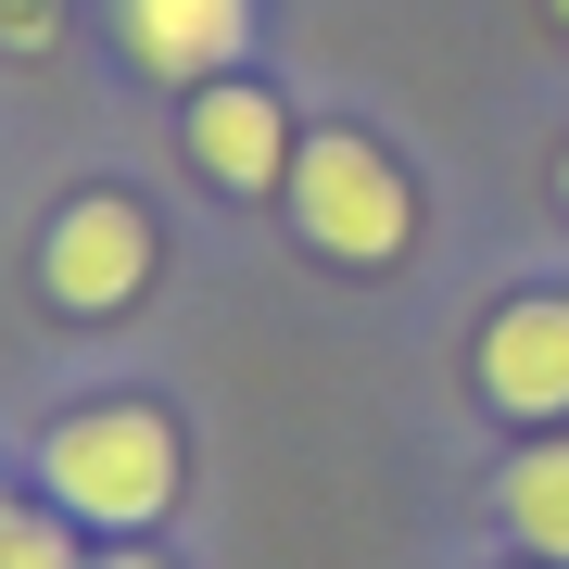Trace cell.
<instances>
[{
    "label": "cell",
    "mask_w": 569,
    "mask_h": 569,
    "mask_svg": "<svg viewBox=\"0 0 569 569\" xmlns=\"http://www.w3.org/2000/svg\"><path fill=\"white\" fill-rule=\"evenodd\" d=\"M63 39V0H0V51H51Z\"/></svg>",
    "instance_id": "9c48e42d"
},
{
    "label": "cell",
    "mask_w": 569,
    "mask_h": 569,
    "mask_svg": "<svg viewBox=\"0 0 569 569\" xmlns=\"http://www.w3.org/2000/svg\"><path fill=\"white\" fill-rule=\"evenodd\" d=\"M178 468H190L178 418L140 406V392H102V406L51 418V443H39V481L77 531H152L178 507Z\"/></svg>",
    "instance_id": "6da1fadb"
},
{
    "label": "cell",
    "mask_w": 569,
    "mask_h": 569,
    "mask_svg": "<svg viewBox=\"0 0 569 569\" xmlns=\"http://www.w3.org/2000/svg\"><path fill=\"white\" fill-rule=\"evenodd\" d=\"M152 216L127 203V190H77V203L51 216V241H39V291H51V317H127L152 291Z\"/></svg>",
    "instance_id": "3957f363"
},
{
    "label": "cell",
    "mask_w": 569,
    "mask_h": 569,
    "mask_svg": "<svg viewBox=\"0 0 569 569\" xmlns=\"http://www.w3.org/2000/svg\"><path fill=\"white\" fill-rule=\"evenodd\" d=\"M493 519H507L545 569H569V430H545V443H519L493 468Z\"/></svg>",
    "instance_id": "52a82bcc"
},
{
    "label": "cell",
    "mask_w": 569,
    "mask_h": 569,
    "mask_svg": "<svg viewBox=\"0 0 569 569\" xmlns=\"http://www.w3.org/2000/svg\"><path fill=\"white\" fill-rule=\"evenodd\" d=\"M291 228L329 253V266H406L418 253V178L392 140H367V127H305V152H291Z\"/></svg>",
    "instance_id": "7a4b0ae2"
},
{
    "label": "cell",
    "mask_w": 569,
    "mask_h": 569,
    "mask_svg": "<svg viewBox=\"0 0 569 569\" xmlns=\"http://www.w3.org/2000/svg\"><path fill=\"white\" fill-rule=\"evenodd\" d=\"M557 216H569V152H557Z\"/></svg>",
    "instance_id": "8fae6325"
},
{
    "label": "cell",
    "mask_w": 569,
    "mask_h": 569,
    "mask_svg": "<svg viewBox=\"0 0 569 569\" xmlns=\"http://www.w3.org/2000/svg\"><path fill=\"white\" fill-rule=\"evenodd\" d=\"M545 13H557V39H569V0H545Z\"/></svg>",
    "instance_id": "7c38bea8"
},
{
    "label": "cell",
    "mask_w": 569,
    "mask_h": 569,
    "mask_svg": "<svg viewBox=\"0 0 569 569\" xmlns=\"http://www.w3.org/2000/svg\"><path fill=\"white\" fill-rule=\"evenodd\" d=\"M468 392L519 430H557L569 418V291H545V279L507 291L481 317V342H468Z\"/></svg>",
    "instance_id": "277c9868"
},
{
    "label": "cell",
    "mask_w": 569,
    "mask_h": 569,
    "mask_svg": "<svg viewBox=\"0 0 569 569\" xmlns=\"http://www.w3.org/2000/svg\"><path fill=\"white\" fill-rule=\"evenodd\" d=\"M102 13H114V51L152 89H216L253 39V0H102Z\"/></svg>",
    "instance_id": "8992f818"
},
{
    "label": "cell",
    "mask_w": 569,
    "mask_h": 569,
    "mask_svg": "<svg viewBox=\"0 0 569 569\" xmlns=\"http://www.w3.org/2000/svg\"><path fill=\"white\" fill-rule=\"evenodd\" d=\"M178 140L190 164L228 190V203H266V190L291 178V89H266V77H216V89H190V114H178Z\"/></svg>",
    "instance_id": "5b68a950"
},
{
    "label": "cell",
    "mask_w": 569,
    "mask_h": 569,
    "mask_svg": "<svg viewBox=\"0 0 569 569\" xmlns=\"http://www.w3.org/2000/svg\"><path fill=\"white\" fill-rule=\"evenodd\" d=\"M0 569H77V519L63 507H0Z\"/></svg>",
    "instance_id": "ba28073f"
},
{
    "label": "cell",
    "mask_w": 569,
    "mask_h": 569,
    "mask_svg": "<svg viewBox=\"0 0 569 569\" xmlns=\"http://www.w3.org/2000/svg\"><path fill=\"white\" fill-rule=\"evenodd\" d=\"M0 507H13V493H0Z\"/></svg>",
    "instance_id": "4fadbf2b"
},
{
    "label": "cell",
    "mask_w": 569,
    "mask_h": 569,
    "mask_svg": "<svg viewBox=\"0 0 569 569\" xmlns=\"http://www.w3.org/2000/svg\"><path fill=\"white\" fill-rule=\"evenodd\" d=\"M89 569H164V557H140V545H127V557H89Z\"/></svg>",
    "instance_id": "30bf717a"
}]
</instances>
